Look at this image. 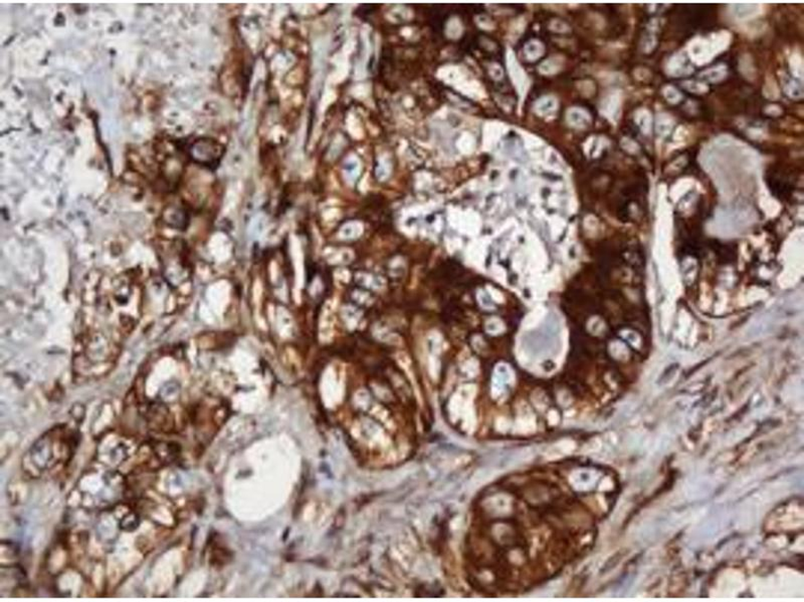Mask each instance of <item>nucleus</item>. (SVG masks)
Here are the masks:
<instances>
[{
    "label": "nucleus",
    "instance_id": "obj_1",
    "mask_svg": "<svg viewBox=\"0 0 804 602\" xmlns=\"http://www.w3.org/2000/svg\"><path fill=\"white\" fill-rule=\"evenodd\" d=\"M77 435L66 427L49 430L40 437L28 453L27 462L30 472L45 473L69 461L77 446Z\"/></svg>",
    "mask_w": 804,
    "mask_h": 602
},
{
    "label": "nucleus",
    "instance_id": "obj_2",
    "mask_svg": "<svg viewBox=\"0 0 804 602\" xmlns=\"http://www.w3.org/2000/svg\"><path fill=\"white\" fill-rule=\"evenodd\" d=\"M192 155L202 164H211L222 156V147L215 141L200 140L194 144Z\"/></svg>",
    "mask_w": 804,
    "mask_h": 602
}]
</instances>
